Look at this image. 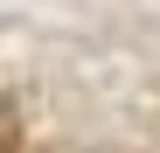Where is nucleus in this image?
Instances as JSON below:
<instances>
[{
    "instance_id": "1",
    "label": "nucleus",
    "mask_w": 160,
    "mask_h": 153,
    "mask_svg": "<svg viewBox=\"0 0 160 153\" xmlns=\"http://www.w3.org/2000/svg\"><path fill=\"white\" fill-rule=\"evenodd\" d=\"M21 146V118H14V105L0 97V153H14Z\"/></svg>"
}]
</instances>
